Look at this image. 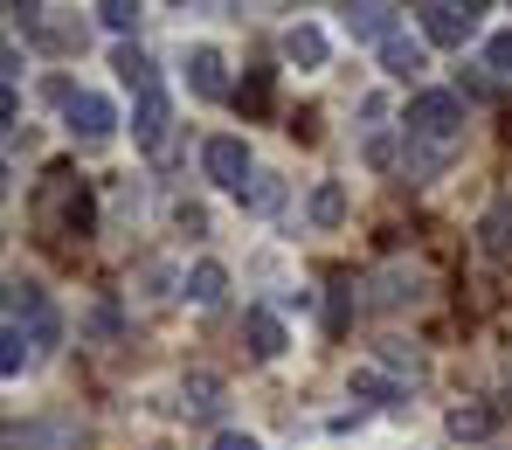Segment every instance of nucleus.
<instances>
[{
	"instance_id": "obj_19",
	"label": "nucleus",
	"mask_w": 512,
	"mask_h": 450,
	"mask_svg": "<svg viewBox=\"0 0 512 450\" xmlns=\"http://www.w3.org/2000/svg\"><path fill=\"white\" fill-rule=\"evenodd\" d=\"M485 63H492L499 77H512V35H492V42H485Z\"/></svg>"
},
{
	"instance_id": "obj_21",
	"label": "nucleus",
	"mask_w": 512,
	"mask_h": 450,
	"mask_svg": "<svg viewBox=\"0 0 512 450\" xmlns=\"http://www.w3.org/2000/svg\"><path fill=\"white\" fill-rule=\"evenodd\" d=\"M0 367H7V374H21V367H28V340H21V333H7V354H0Z\"/></svg>"
},
{
	"instance_id": "obj_9",
	"label": "nucleus",
	"mask_w": 512,
	"mask_h": 450,
	"mask_svg": "<svg viewBox=\"0 0 512 450\" xmlns=\"http://www.w3.org/2000/svg\"><path fill=\"white\" fill-rule=\"evenodd\" d=\"M353 42H388L395 35V7H340Z\"/></svg>"
},
{
	"instance_id": "obj_20",
	"label": "nucleus",
	"mask_w": 512,
	"mask_h": 450,
	"mask_svg": "<svg viewBox=\"0 0 512 450\" xmlns=\"http://www.w3.org/2000/svg\"><path fill=\"white\" fill-rule=\"evenodd\" d=\"M450 430H457V437H485V409H457Z\"/></svg>"
},
{
	"instance_id": "obj_6",
	"label": "nucleus",
	"mask_w": 512,
	"mask_h": 450,
	"mask_svg": "<svg viewBox=\"0 0 512 450\" xmlns=\"http://www.w3.org/2000/svg\"><path fill=\"white\" fill-rule=\"evenodd\" d=\"M167 125H173L167 97H160V90H146V97H139V146H146V153H153V160H160V153H167Z\"/></svg>"
},
{
	"instance_id": "obj_8",
	"label": "nucleus",
	"mask_w": 512,
	"mask_h": 450,
	"mask_svg": "<svg viewBox=\"0 0 512 450\" xmlns=\"http://www.w3.org/2000/svg\"><path fill=\"white\" fill-rule=\"evenodd\" d=\"M381 70H388V77H402V84H409V77H416V70H423V42H416V35H402V28H395V35H388V42H381Z\"/></svg>"
},
{
	"instance_id": "obj_1",
	"label": "nucleus",
	"mask_w": 512,
	"mask_h": 450,
	"mask_svg": "<svg viewBox=\"0 0 512 450\" xmlns=\"http://www.w3.org/2000/svg\"><path fill=\"white\" fill-rule=\"evenodd\" d=\"M464 146V97L457 90H423L409 104V180H436Z\"/></svg>"
},
{
	"instance_id": "obj_13",
	"label": "nucleus",
	"mask_w": 512,
	"mask_h": 450,
	"mask_svg": "<svg viewBox=\"0 0 512 450\" xmlns=\"http://www.w3.org/2000/svg\"><path fill=\"white\" fill-rule=\"evenodd\" d=\"M111 70H118V77H125V84L139 90V97H146V90H160V84H153V63H146V56H139V49H132V42H125V49H118V56H111Z\"/></svg>"
},
{
	"instance_id": "obj_18",
	"label": "nucleus",
	"mask_w": 512,
	"mask_h": 450,
	"mask_svg": "<svg viewBox=\"0 0 512 450\" xmlns=\"http://www.w3.org/2000/svg\"><path fill=\"white\" fill-rule=\"evenodd\" d=\"M97 21H104V28H118V35H125V28H132V21H139V7H125V0H104V7H97Z\"/></svg>"
},
{
	"instance_id": "obj_5",
	"label": "nucleus",
	"mask_w": 512,
	"mask_h": 450,
	"mask_svg": "<svg viewBox=\"0 0 512 450\" xmlns=\"http://www.w3.org/2000/svg\"><path fill=\"white\" fill-rule=\"evenodd\" d=\"M201 167H208V180H215V187H243L250 153H243V139H208V146H201Z\"/></svg>"
},
{
	"instance_id": "obj_4",
	"label": "nucleus",
	"mask_w": 512,
	"mask_h": 450,
	"mask_svg": "<svg viewBox=\"0 0 512 450\" xmlns=\"http://www.w3.org/2000/svg\"><path fill=\"white\" fill-rule=\"evenodd\" d=\"M63 111H70V132H77V139H111V125H118V111H111L104 97H90V90H70Z\"/></svg>"
},
{
	"instance_id": "obj_10",
	"label": "nucleus",
	"mask_w": 512,
	"mask_h": 450,
	"mask_svg": "<svg viewBox=\"0 0 512 450\" xmlns=\"http://www.w3.org/2000/svg\"><path fill=\"white\" fill-rule=\"evenodd\" d=\"M243 333H250V354L256 360H277V354H284V326H277V312H263V305H256L250 319H243Z\"/></svg>"
},
{
	"instance_id": "obj_7",
	"label": "nucleus",
	"mask_w": 512,
	"mask_h": 450,
	"mask_svg": "<svg viewBox=\"0 0 512 450\" xmlns=\"http://www.w3.org/2000/svg\"><path fill=\"white\" fill-rule=\"evenodd\" d=\"M478 250H485L492 264H512V201H499V208L478 222Z\"/></svg>"
},
{
	"instance_id": "obj_15",
	"label": "nucleus",
	"mask_w": 512,
	"mask_h": 450,
	"mask_svg": "<svg viewBox=\"0 0 512 450\" xmlns=\"http://www.w3.org/2000/svg\"><path fill=\"white\" fill-rule=\"evenodd\" d=\"M215 395H222V381H215V374H194V381H187V409H201V416H215V409H222Z\"/></svg>"
},
{
	"instance_id": "obj_16",
	"label": "nucleus",
	"mask_w": 512,
	"mask_h": 450,
	"mask_svg": "<svg viewBox=\"0 0 512 450\" xmlns=\"http://www.w3.org/2000/svg\"><path fill=\"white\" fill-rule=\"evenodd\" d=\"M340 215H346V194H340V187H333V180H326V187L312 194V222H326V229H333Z\"/></svg>"
},
{
	"instance_id": "obj_14",
	"label": "nucleus",
	"mask_w": 512,
	"mask_h": 450,
	"mask_svg": "<svg viewBox=\"0 0 512 450\" xmlns=\"http://www.w3.org/2000/svg\"><path fill=\"white\" fill-rule=\"evenodd\" d=\"M222 284H229L222 264H194V270H187V298H194V305H215V298H222Z\"/></svg>"
},
{
	"instance_id": "obj_17",
	"label": "nucleus",
	"mask_w": 512,
	"mask_h": 450,
	"mask_svg": "<svg viewBox=\"0 0 512 450\" xmlns=\"http://www.w3.org/2000/svg\"><path fill=\"white\" fill-rule=\"evenodd\" d=\"M236 104H243V111H263V104H270V70H256L250 84L236 90Z\"/></svg>"
},
{
	"instance_id": "obj_23",
	"label": "nucleus",
	"mask_w": 512,
	"mask_h": 450,
	"mask_svg": "<svg viewBox=\"0 0 512 450\" xmlns=\"http://www.w3.org/2000/svg\"><path fill=\"white\" fill-rule=\"evenodd\" d=\"M215 450H256V444H250V437H236V430H229V437H222Z\"/></svg>"
},
{
	"instance_id": "obj_3",
	"label": "nucleus",
	"mask_w": 512,
	"mask_h": 450,
	"mask_svg": "<svg viewBox=\"0 0 512 450\" xmlns=\"http://www.w3.org/2000/svg\"><path fill=\"white\" fill-rule=\"evenodd\" d=\"M416 14H423V35H429V42L457 49V42H471V28H478V14H485V7H450V0H436V7H416Z\"/></svg>"
},
{
	"instance_id": "obj_11",
	"label": "nucleus",
	"mask_w": 512,
	"mask_h": 450,
	"mask_svg": "<svg viewBox=\"0 0 512 450\" xmlns=\"http://www.w3.org/2000/svg\"><path fill=\"white\" fill-rule=\"evenodd\" d=\"M187 84H194V97H229L222 56H215V49H194V56H187Z\"/></svg>"
},
{
	"instance_id": "obj_2",
	"label": "nucleus",
	"mask_w": 512,
	"mask_h": 450,
	"mask_svg": "<svg viewBox=\"0 0 512 450\" xmlns=\"http://www.w3.org/2000/svg\"><path fill=\"white\" fill-rule=\"evenodd\" d=\"M28 222H35V236H49V243H84L90 229H97L90 180L77 174V167H49L42 187H35V201H28Z\"/></svg>"
},
{
	"instance_id": "obj_22",
	"label": "nucleus",
	"mask_w": 512,
	"mask_h": 450,
	"mask_svg": "<svg viewBox=\"0 0 512 450\" xmlns=\"http://www.w3.org/2000/svg\"><path fill=\"white\" fill-rule=\"evenodd\" d=\"M367 160H374V167H388V160H395V146H388V132H374V139H367Z\"/></svg>"
},
{
	"instance_id": "obj_12",
	"label": "nucleus",
	"mask_w": 512,
	"mask_h": 450,
	"mask_svg": "<svg viewBox=\"0 0 512 450\" xmlns=\"http://www.w3.org/2000/svg\"><path fill=\"white\" fill-rule=\"evenodd\" d=\"M284 56L305 63V70H319V63H326V35H319V28H291V35H284Z\"/></svg>"
}]
</instances>
